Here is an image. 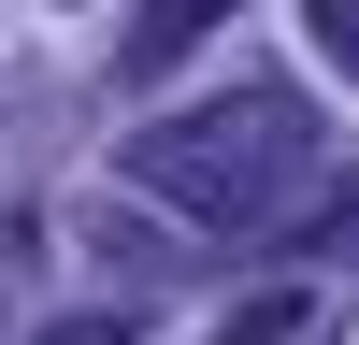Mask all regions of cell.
I'll return each instance as SVG.
<instances>
[{"mask_svg": "<svg viewBox=\"0 0 359 345\" xmlns=\"http://www.w3.org/2000/svg\"><path fill=\"white\" fill-rule=\"evenodd\" d=\"M316 172H331V130H316V101H287V86H230V101H201V115L130 130V187L172 201L187 230H273V216H302Z\"/></svg>", "mask_w": 359, "mask_h": 345, "instance_id": "cell-1", "label": "cell"}, {"mask_svg": "<svg viewBox=\"0 0 359 345\" xmlns=\"http://www.w3.org/2000/svg\"><path fill=\"white\" fill-rule=\"evenodd\" d=\"M201 29H230V0H144V29H130V43H115V72H130V86H158L172 58L201 43Z\"/></svg>", "mask_w": 359, "mask_h": 345, "instance_id": "cell-2", "label": "cell"}, {"mask_svg": "<svg viewBox=\"0 0 359 345\" xmlns=\"http://www.w3.org/2000/svg\"><path fill=\"white\" fill-rule=\"evenodd\" d=\"M302 29H316V43H331V72L359 86V0H302Z\"/></svg>", "mask_w": 359, "mask_h": 345, "instance_id": "cell-3", "label": "cell"}, {"mask_svg": "<svg viewBox=\"0 0 359 345\" xmlns=\"http://www.w3.org/2000/svg\"><path fill=\"white\" fill-rule=\"evenodd\" d=\"M43 345H130V316H57Z\"/></svg>", "mask_w": 359, "mask_h": 345, "instance_id": "cell-4", "label": "cell"}]
</instances>
